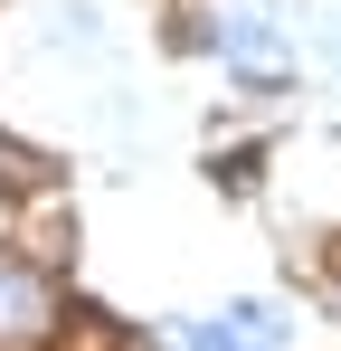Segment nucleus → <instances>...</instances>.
I'll return each instance as SVG.
<instances>
[{
    "mask_svg": "<svg viewBox=\"0 0 341 351\" xmlns=\"http://www.w3.org/2000/svg\"><path fill=\"white\" fill-rule=\"evenodd\" d=\"M275 342H284V323L266 313V304H227L218 323L190 332V351H275Z\"/></svg>",
    "mask_w": 341,
    "mask_h": 351,
    "instance_id": "nucleus-1",
    "label": "nucleus"
},
{
    "mask_svg": "<svg viewBox=\"0 0 341 351\" xmlns=\"http://www.w3.org/2000/svg\"><path fill=\"white\" fill-rule=\"evenodd\" d=\"M218 48L247 66V76H284V38L256 19V10H227V19H218Z\"/></svg>",
    "mask_w": 341,
    "mask_h": 351,
    "instance_id": "nucleus-2",
    "label": "nucleus"
},
{
    "mask_svg": "<svg viewBox=\"0 0 341 351\" xmlns=\"http://www.w3.org/2000/svg\"><path fill=\"white\" fill-rule=\"evenodd\" d=\"M38 332H48V285L0 266V342H38Z\"/></svg>",
    "mask_w": 341,
    "mask_h": 351,
    "instance_id": "nucleus-3",
    "label": "nucleus"
}]
</instances>
